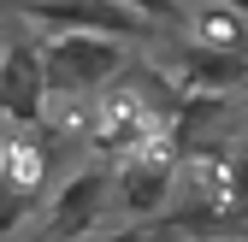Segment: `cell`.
I'll return each mask as SVG.
<instances>
[{"mask_svg":"<svg viewBox=\"0 0 248 242\" xmlns=\"http://www.w3.org/2000/svg\"><path fill=\"white\" fill-rule=\"evenodd\" d=\"M130 65L118 36L101 30H53L42 42V71H47V95H95V89L118 83V71Z\"/></svg>","mask_w":248,"mask_h":242,"instance_id":"obj_1","label":"cell"},{"mask_svg":"<svg viewBox=\"0 0 248 242\" xmlns=\"http://www.w3.org/2000/svg\"><path fill=\"white\" fill-rule=\"evenodd\" d=\"M47 106L42 42H0V112L12 124H36Z\"/></svg>","mask_w":248,"mask_h":242,"instance_id":"obj_2","label":"cell"},{"mask_svg":"<svg viewBox=\"0 0 248 242\" xmlns=\"http://www.w3.org/2000/svg\"><path fill=\"white\" fill-rule=\"evenodd\" d=\"M107 207H112V171H107V166H83L77 177L59 183L53 213H47V236H53V242H77Z\"/></svg>","mask_w":248,"mask_h":242,"instance_id":"obj_3","label":"cell"},{"mask_svg":"<svg viewBox=\"0 0 248 242\" xmlns=\"http://www.w3.org/2000/svg\"><path fill=\"white\" fill-rule=\"evenodd\" d=\"M177 77L201 89V95H225V89L248 83V53H225V47H201V42H183L177 53Z\"/></svg>","mask_w":248,"mask_h":242,"instance_id":"obj_4","label":"cell"},{"mask_svg":"<svg viewBox=\"0 0 248 242\" xmlns=\"http://www.w3.org/2000/svg\"><path fill=\"white\" fill-rule=\"evenodd\" d=\"M189 18V42L201 47H225V53H248V18L236 6H219V0H207L201 12H177Z\"/></svg>","mask_w":248,"mask_h":242,"instance_id":"obj_5","label":"cell"},{"mask_svg":"<svg viewBox=\"0 0 248 242\" xmlns=\"http://www.w3.org/2000/svg\"><path fill=\"white\" fill-rule=\"evenodd\" d=\"M30 207H36V195H30V189H18V183H6V177H0V236H6V230H18V225L30 219Z\"/></svg>","mask_w":248,"mask_h":242,"instance_id":"obj_6","label":"cell"},{"mask_svg":"<svg viewBox=\"0 0 248 242\" xmlns=\"http://www.w3.org/2000/svg\"><path fill=\"white\" fill-rule=\"evenodd\" d=\"M118 6H130L142 18H177V0H118Z\"/></svg>","mask_w":248,"mask_h":242,"instance_id":"obj_7","label":"cell"},{"mask_svg":"<svg viewBox=\"0 0 248 242\" xmlns=\"http://www.w3.org/2000/svg\"><path fill=\"white\" fill-rule=\"evenodd\" d=\"M101 242H154L148 230H118V236H101Z\"/></svg>","mask_w":248,"mask_h":242,"instance_id":"obj_8","label":"cell"},{"mask_svg":"<svg viewBox=\"0 0 248 242\" xmlns=\"http://www.w3.org/2000/svg\"><path fill=\"white\" fill-rule=\"evenodd\" d=\"M219 6H236V12H242V18H248V0H219Z\"/></svg>","mask_w":248,"mask_h":242,"instance_id":"obj_9","label":"cell"},{"mask_svg":"<svg viewBox=\"0 0 248 242\" xmlns=\"http://www.w3.org/2000/svg\"><path fill=\"white\" fill-rule=\"evenodd\" d=\"M177 242H183V236H177ZM213 242H236V236H213Z\"/></svg>","mask_w":248,"mask_h":242,"instance_id":"obj_10","label":"cell"}]
</instances>
